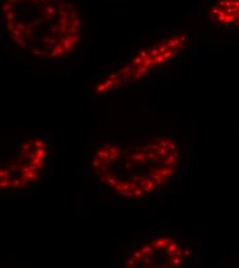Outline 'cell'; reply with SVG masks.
Listing matches in <instances>:
<instances>
[{
  "label": "cell",
  "mask_w": 239,
  "mask_h": 268,
  "mask_svg": "<svg viewBox=\"0 0 239 268\" xmlns=\"http://www.w3.org/2000/svg\"><path fill=\"white\" fill-rule=\"evenodd\" d=\"M50 146L43 134L33 133L19 140L13 153L2 159L0 189L4 193H20L38 186L46 172Z\"/></svg>",
  "instance_id": "cell-3"
},
{
  "label": "cell",
  "mask_w": 239,
  "mask_h": 268,
  "mask_svg": "<svg viewBox=\"0 0 239 268\" xmlns=\"http://www.w3.org/2000/svg\"><path fill=\"white\" fill-rule=\"evenodd\" d=\"M1 18L11 40L37 58L63 59L82 38V16L69 0H1Z\"/></svg>",
  "instance_id": "cell-2"
},
{
  "label": "cell",
  "mask_w": 239,
  "mask_h": 268,
  "mask_svg": "<svg viewBox=\"0 0 239 268\" xmlns=\"http://www.w3.org/2000/svg\"><path fill=\"white\" fill-rule=\"evenodd\" d=\"M207 17L215 25L239 28V0H216L208 9Z\"/></svg>",
  "instance_id": "cell-6"
},
{
  "label": "cell",
  "mask_w": 239,
  "mask_h": 268,
  "mask_svg": "<svg viewBox=\"0 0 239 268\" xmlns=\"http://www.w3.org/2000/svg\"><path fill=\"white\" fill-rule=\"evenodd\" d=\"M188 43L184 33L174 34L163 40L150 44L137 52L125 65L107 74L96 86L97 94L113 92L117 89L139 81L159 66L174 59Z\"/></svg>",
  "instance_id": "cell-4"
},
{
  "label": "cell",
  "mask_w": 239,
  "mask_h": 268,
  "mask_svg": "<svg viewBox=\"0 0 239 268\" xmlns=\"http://www.w3.org/2000/svg\"><path fill=\"white\" fill-rule=\"evenodd\" d=\"M181 153L169 136H155L132 145L105 142L92 156L99 181L128 199H142L167 186L178 173Z\"/></svg>",
  "instance_id": "cell-1"
},
{
  "label": "cell",
  "mask_w": 239,
  "mask_h": 268,
  "mask_svg": "<svg viewBox=\"0 0 239 268\" xmlns=\"http://www.w3.org/2000/svg\"><path fill=\"white\" fill-rule=\"evenodd\" d=\"M194 258L191 245L169 235L152 236L131 252L127 267H183Z\"/></svg>",
  "instance_id": "cell-5"
}]
</instances>
